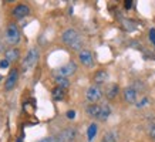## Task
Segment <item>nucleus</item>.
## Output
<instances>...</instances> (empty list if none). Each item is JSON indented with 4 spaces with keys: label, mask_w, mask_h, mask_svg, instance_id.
<instances>
[{
    "label": "nucleus",
    "mask_w": 155,
    "mask_h": 142,
    "mask_svg": "<svg viewBox=\"0 0 155 142\" xmlns=\"http://www.w3.org/2000/svg\"><path fill=\"white\" fill-rule=\"evenodd\" d=\"M78 58H80V61L83 66L85 67H91L93 66V54L88 51V50H81L80 54H78Z\"/></svg>",
    "instance_id": "obj_8"
},
{
    "label": "nucleus",
    "mask_w": 155,
    "mask_h": 142,
    "mask_svg": "<svg viewBox=\"0 0 155 142\" xmlns=\"http://www.w3.org/2000/svg\"><path fill=\"white\" fill-rule=\"evenodd\" d=\"M56 82L58 84V87H60V88H63V90H64V88H67V87L70 85V81L67 80V78H56Z\"/></svg>",
    "instance_id": "obj_18"
},
{
    "label": "nucleus",
    "mask_w": 155,
    "mask_h": 142,
    "mask_svg": "<svg viewBox=\"0 0 155 142\" xmlns=\"http://www.w3.org/2000/svg\"><path fill=\"white\" fill-rule=\"evenodd\" d=\"M20 38H21V36H20L17 26L16 24H9V27L6 30V40H7V43L12 44V46H16L17 43H20Z\"/></svg>",
    "instance_id": "obj_3"
},
{
    "label": "nucleus",
    "mask_w": 155,
    "mask_h": 142,
    "mask_svg": "<svg viewBox=\"0 0 155 142\" xmlns=\"http://www.w3.org/2000/svg\"><path fill=\"white\" fill-rule=\"evenodd\" d=\"M7 67H9V61H7L6 58L0 61V68H2V70H5V68H7Z\"/></svg>",
    "instance_id": "obj_24"
},
{
    "label": "nucleus",
    "mask_w": 155,
    "mask_h": 142,
    "mask_svg": "<svg viewBox=\"0 0 155 142\" xmlns=\"http://www.w3.org/2000/svg\"><path fill=\"white\" fill-rule=\"evenodd\" d=\"M100 111H101V105L90 104L88 107H87V114H88L90 117H93V118H98Z\"/></svg>",
    "instance_id": "obj_12"
},
{
    "label": "nucleus",
    "mask_w": 155,
    "mask_h": 142,
    "mask_svg": "<svg viewBox=\"0 0 155 142\" xmlns=\"http://www.w3.org/2000/svg\"><path fill=\"white\" fill-rule=\"evenodd\" d=\"M103 142H117V139H115V134L114 132H107L103 137Z\"/></svg>",
    "instance_id": "obj_19"
},
{
    "label": "nucleus",
    "mask_w": 155,
    "mask_h": 142,
    "mask_svg": "<svg viewBox=\"0 0 155 142\" xmlns=\"http://www.w3.org/2000/svg\"><path fill=\"white\" fill-rule=\"evenodd\" d=\"M122 24L125 26V30H134L137 27V24L131 20H122Z\"/></svg>",
    "instance_id": "obj_20"
},
{
    "label": "nucleus",
    "mask_w": 155,
    "mask_h": 142,
    "mask_svg": "<svg viewBox=\"0 0 155 142\" xmlns=\"http://www.w3.org/2000/svg\"><path fill=\"white\" fill-rule=\"evenodd\" d=\"M75 137V129L74 128H66V129H63L60 134H58V137L56 138L57 142H73Z\"/></svg>",
    "instance_id": "obj_6"
},
{
    "label": "nucleus",
    "mask_w": 155,
    "mask_h": 142,
    "mask_svg": "<svg viewBox=\"0 0 155 142\" xmlns=\"http://www.w3.org/2000/svg\"><path fill=\"white\" fill-rule=\"evenodd\" d=\"M53 97H54V99H63V97H64V91H63V88H60V87H56L54 90H53Z\"/></svg>",
    "instance_id": "obj_17"
},
{
    "label": "nucleus",
    "mask_w": 155,
    "mask_h": 142,
    "mask_svg": "<svg viewBox=\"0 0 155 142\" xmlns=\"http://www.w3.org/2000/svg\"><path fill=\"white\" fill-rule=\"evenodd\" d=\"M74 117H75V111H73V109L67 111V118L68 119H74Z\"/></svg>",
    "instance_id": "obj_25"
},
{
    "label": "nucleus",
    "mask_w": 155,
    "mask_h": 142,
    "mask_svg": "<svg viewBox=\"0 0 155 142\" xmlns=\"http://www.w3.org/2000/svg\"><path fill=\"white\" fill-rule=\"evenodd\" d=\"M20 57V51L17 50V48H10V50H7L6 51V60L9 63L12 61H17Z\"/></svg>",
    "instance_id": "obj_11"
},
{
    "label": "nucleus",
    "mask_w": 155,
    "mask_h": 142,
    "mask_svg": "<svg viewBox=\"0 0 155 142\" xmlns=\"http://www.w3.org/2000/svg\"><path fill=\"white\" fill-rule=\"evenodd\" d=\"M94 80H95V82L97 84H103V82H105V81L108 80V73L107 71H98L97 74H95V77H94Z\"/></svg>",
    "instance_id": "obj_15"
},
{
    "label": "nucleus",
    "mask_w": 155,
    "mask_h": 142,
    "mask_svg": "<svg viewBox=\"0 0 155 142\" xmlns=\"http://www.w3.org/2000/svg\"><path fill=\"white\" fill-rule=\"evenodd\" d=\"M150 40H151V43L155 46V28H151L150 30Z\"/></svg>",
    "instance_id": "obj_23"
},
{
    "label": "nucleus",
    "mask_w": 155,
    "mask_h": 142,
    "mask_svg": "<svg viewBox=\"0 0 155 142\" xmlns=\"http://www.w3.org/2000/svg\"><path fill=\"white\" fill-rule=\"evenodd\" d=\"M21 141H23V139H21V138H20V139H17V142H21Z\"/></svg>",
    "instance_id": "obj_29"
},
{
    "label": "nucleus",
    "mask_w": 155,
    "mask_h": 142,
    "mask_svg": "<svg viewBox=\"0 0 155 142\" xmlns=\"http://www.w3.org/2000/svg\"><path fill=\"white\" fill-rule=\"evenodd\" d=\"M118 94V85L117 84H111L110 85V88L107 90V97L110 99L115 98V95Z\"/></svg>",
    "instance_id": "obj_16"
},
{
    "label": "nucleus",
    "mask_w": 155,
    "mask_h": 142,
    "mask_svg": "<svg viewBox=\"0 0 155 142\" xmlns=\"http://www.w3.org/2000/svg\"><path fill=\"white\" fill-rule=\"evenodd\" d=\"M150 138L155 142V124H152L150 127Z\"/></svg>",
    "instance_id": "obj_21"
},
{
    "label": "nucleus",
    "mask_w": 155,
    "mask_h": 142,
    "mask_svg": "<svg viewBox=\"0 0 155 142\" xmlns=\"http://www.w3.org/2000/svg\"><path fill=\"white\" fill-rule=\"evenodd\" d=\"M137 97H138V92L134 87H127L125 90H124V99L127 101V102H135L137 101Z\"/></svg>",
    "instance_id": "obj_10"
},
{
    "label": "nucleus",
    "mask_w": 155,
    "mask_h": 142,
    "mask_svg": "<svg viewBox=\"0 0 155 142\" xmlns=\"http://www.w3.org/2000/svg\"><path fill=\"white\" fill-rule=\"evenodd\" d=\"M28 13H30V9H28L27 5H17L13 9V16L16 19H23Z\"/></svg>",
    "instance_id": "obj_9"
},
{
    "label": "nucleus",
    "mask_w": 155,
    "mask_h": 142,
    "mask_svg": "<svg viewBox=\"0 0 155 142\" xmlns=\"http://www.w3.org/2000/svg\"><path fill=\"white\" fill-rule=\"evenodd\" d=\"M37 61H38V50L37 48L28 50L27 56H26V58H24V61H23V70H28V68L34 67Z\"/></svg>",
    "instance_id": "obj_4"
},
{
    "label": "nucleus",
    "mask_w": 155,
    "mask_h": 142,
    "mask_svg": "<svg viewBox=\"0 0 155 142\" xmlns=\"http://www.w3.org/2000/svg\"><path fill=\"white\" fill-rule=\"evenodd\" d=\"M17 78H19V73H17V70H13L9 74V77H7V80H6V82H5V88H6V90H7V91L13 90L14 87H16Z\"/></svg>",
    "instance_id": "obj_7"
},
{
    "label": "nucleus",
    "mask_w": 155,
    "mask_h": 142,
    "mask_svg": "<svg viewBox=\"0 0 155 142\" xmlns=\"http://www.w3.org/2000/svg\"><path fill=\"white\" fill-rule=\"evenodd\" d=\"M38 142H57L56 138H46V139H41V141H38Z\"/></svg>",
    "instance_id": "obj_26"
},
{
    "label": "nucleus",
    "mask_w": 155,
    "mask_h": 142,
    "mask_svg": "<svg viewBox=\"0 0 155 142\" xmlns=\"http://www.w3.org/2000/svg\"><path fill=\"white\" fill-rule=\"evenodd\" d=\"M148 104V98H142L140 102H137V108H144V105Z\"/></svg>",
    "instance_id": "obj_22"
},
{
    "label": "nucleus",
    "mask_w": 155,
    "mask_h": 142,
    "mask_svg": "<svg viewBox=\"0 0 155 142\" xmlns=\"http://www.w3.org/2000/svg\"><path fill=\"white\" fill-rule=\"evenodd\" d=\"M75 71H77V66H75V63L70 61V63H67L66 66L57 68V70L54 71V76H56V78H67V77L73 76Z\"/></svg>",
    "instance_id": "obj_2"
},
{
    "label": "nucleus",
    "mask_w": 155,
    "mask_h": 142,
    "mask_svg": "<svg viewBox=\"0 0 155 142\" xmlns=\"http://www.w3.org/2000/svg\"><path fill=\"white\" fill-rule=\"evenodd\" d=\"M97 131H98V127H97V124H91L87 129V138H88V142H93V139L95 138L97 135Z\"/></svg>",
    "instance_id": "obj_14"
},
{
    "label": "nucleus",
    "mask_w": 155,
    "mask_h": 142,
    "mask_svg": "<svg viewBox=\"0 0 155 142\" xmlns=\"http://www.w3.org/2000/svg\"><path fill=\"white\" fill-rule=\"evenodd\" d=\"M124 5H125V9H131V7H132V2H131V0H128V2H125Z\"/></svg>",
    "instance_id": "obj_27"
},
{
    "label": "nucleus",
    "mask_w": 155,
    "mask_h": 142,
    "mask_svg": "<svg viewBox=\"0 0 155 142\" xmlns=\"http://www.w3.org/2000/svg\"><path fill=\"white\" fill-rule=\"evenodd\" d=\"M110 115H111V107H110L108 104H103V105H101V111H100L98 119H101V121H105V119H107Z\"/></svg>",
    "instance_id": "obj_13"
},
{
    "label": "nucleus",
    "mask_w": 155,
    "mask_h": 142,
    "mask_svg": "<svg viewBox=\"0 0 155 142\" xmlns=\"http://www.w3.org/2000/svg\"><path fill=\"white\" fill-rule=\"evenodd\" d=\"M2 50H3V44L0 43V51H2Z\"/></svg>",
    "instance_id": "obj_28"
},
{
    "label": "nucleus",
    "mask_w": 155,
    "mask_h": 142,
    "mask_svg": "<svg viewBox=\"0 0 155 142\" xmlns=\"http://www.w3.org/2000/svg\"><path fill=\"white\" fill-rule=\"evenodd\" d=\"M63 41L64 44H67L68 47H71L73 50H81V46H83V38L73 28H68L63 33Z\"/></svg>",
    "instance_id": "obj_1"
},
{
    "label": "nucleus",
    "mask_w": 155,
    "mask_h": 142,
    "mask_svg": "<svg viewBox=\"0 0 155 142\" xmlns=\"http://www.w3.org/2000/svg\"><path fill=\"white\" fill-rule=\"evenodd\" d=\"M101 97H103V91L98 85H91L85 92V98L88 99L91 104H95L98 99H101Z\"/></svg>",
    "instance_id": "obj_5"
}]
</instances>
